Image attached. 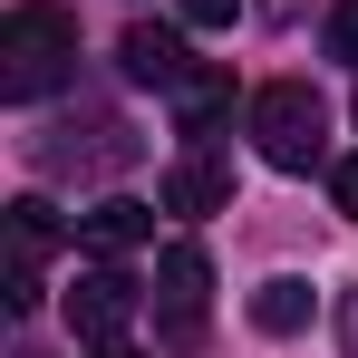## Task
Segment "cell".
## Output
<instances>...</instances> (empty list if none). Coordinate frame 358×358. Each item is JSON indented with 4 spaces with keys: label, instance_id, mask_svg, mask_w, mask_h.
<instances>
[{
    "label": "cell",
    "instance_id": "obj_1",
    "mask_svg": "<svg viewBox=\"0 0 358 358\" xmlns=\"http://www.w3.org/2000/svg\"><path fill=\"white\" fill-rule=\"evenodd\" d=\"M68 78H78V20L59 0H20L0 20V97L10 107H39V97H59Z\"/></svg>",
    "mask_w": 358,
    "mask_h": 358
},
{
    "label": "cell",
    "instance_id": "obj_8",
    "mask_svg": "<svg viewBox=\"0 0 358 358\" xmlns=\"http://www.w3.org/2000/svg\"><path fill=\"white\" fill-rule=\"evenodd\" d=\"M223 203H233V165H223L213 145H184L175 175H165V213H194V223H203V213H223Z\"/></svg>",
    "mask_w": 358,
    "mask_h": 358
},
{
    "label": "cell",
    "instance_id": "obj_4",
    "mask_svg": "<svg viewBox=\"0 0 358 358\" xmlns=\"http://www.w3.org/2000/svg\"><path fill=\"white\" fill-rule=\"evenodd\" d=\"M126 320H136V281H126L117 262H97V271H78V291H68V329L87 339V349H117Z\"/></svg>",
    "mask_w": 358,
    "mask_h": 358
},
{
    "label": "cell",
    "instance_id": "obj_12",
    "mask_svg": "<svg viewBox=\"0 0 358 358\" xmlns=\"http://www.w3.org/2000/svg\"><path fill=\"white\" fill-rule=\"evenodd\" d=\"M175 20H184V29H233L242 0H175Z\"/></svg>",
    "mask_w": 358,
    "mask_h": 358
},
{
    "label": "cell",
    "instance_id": "obj_16",
    "mask_svg": "<svg viewBox=\"0 0 358 358\" xmlns=\"http://www.w3.org/2000/svg\"><path fill=\"white\" fill-rule=\"evenodd\" d=\"M252 10H262L271 29H291V20H300V0H252Z\"/></svg>",
    "mask_w": 358,
    "mask_h": 358
},
{
    "label": "cell",
    "instance_id": "obj_10",
    "mask_svg": "<svg viewBox=\"0 0 358 358\" xmlns=\"http://www.w3.org/2000/svg\"><path fill=\"white\" fill-rule=\"evenodd\" d=\"M145 233H155V213H145L136 194H107V203H87V213H78V242H87V252H107V262L136 252Z\"/></svg>",
    "mask_w": 358,
    "mask_h": 358
},
{
    "label": "cell",
    "instance_id": "obj_7",
    "mask_svg": "<svg viewBox=\"0 0 358 358\" xmlns=\"http://www.w3.org/2000/svg\"><path fill=\"white\" fill-rule=\"evenodd\" d=\"M117 68L136 78V87H165V97H175L194 59H184V29H165V20H136V29L117 39Z\"/></svg>",
    "mask_w": 358,
    "mask_h": 358
},
{
    "label": "cell",
    "instance_id": "obj_13",
    "mask_svg": "<svg viewBox=\"0 0 358 358\" xmlns=\"http://www.w3.org/2000/svg\"><path fill=\"white\" fill-rule=\"evenodd\" d=\"M329 59L358 68V0H339V10H329Z\"/></svg>",
    "mask_w": 358,
    "mask_h": 358
},
{
    "label": "cell",
    "instance_id": "obj_14",
    "mask_svg": "<svg viewBox=\"0 0 358 358\" xmlns=\"http://www.w3.org/2000/svg\"><path fill=\"white\" fill-rule=\"evenodd\" d=\"M339 349H349V358H358V291H349V300H339Z\"/></svg>",
    "mask_w": 358,
    "mask_h": 358
},
{
    "label": "cell",
    "instance_id": "obj_6",
    "mask_svg": "<svg viewBox=\"0 0 358 358\" xmlns=\"http://www.w3.org/2000/svg\"><path fill=\"white\" fill-rule=\"evenodd\" d=\"M126 155H136V136H126L117 117H87V145H78V126H59V136H39V145H29V165H39V175H78V165L97 175V165H126Z\"/></svg>",
    "mask_w": 358,
    "mask_h": 358
},
{
    "label": "cell",
    "instance_id": "obj_3",
    "mask_svg": "<svg viewBox=\"0 0 358 358\" xmlns=\"http://www.w3.org/2000/svg\"><path fill=\"white\" fill-rule=\"evenodd\" d=\"M203 300H213V262H203V242H165V252H155L165 349H203Z\"/></svg>",
    "mask_w": 358,
    "mask_h": 358
},
{
    "label": "cell",
    "instance_id": "obj_2",
    "mask_svg": "<svg viewBox=\"0 0 358 358\" xmlns=\"http://www.w3.org/2000/svg\"><path fill=\"white\" fill-rule=\"evenodd\" d=\"M252 145H262V165L310 175V165L329 155V107H320L300 78H271V87L252 97Z\"/></svg>",
    "mask_w": 358,
    "mask_h": 358
},
{
    "label": "cell",
    "instance_id": "obj_9",
    "mask_svg": "<svg viewBox=\"0 0 358 358\" xmlns=\"http://www.w3.org/2000/svg\"><path fill=\"white\" fill-rule=\"evenodd\" d=\"M233 117V68L223 59H194L175 87V136H213V126Z\"/></svg>",
    "mask_w": 358,
    "mask_h": 358
},
{
    "label": "cell",
    "instance_id": "obj_15",
    "mask_svg": "<svg viewBox=\"0 0 358 358\" xmlns=\"http://www.w3.org/2000/svg\"><path fill=\"white\" fill-rule=\"evenodd\" d=\"M339 213H349V223H358V155H349V165H339Z\"/></svg>",
    "mask_w": 358,
    "mask_h": 358
},
{
    "label": "cell",
    "instance_id": "obj_11",
    "mask_svg": "<svg viewBox=\"0 0 358 358\" xmlns=\"http://www.w3.org/2000/svg\"><path fill=\"white\" fill-rule=\"evenodd\" d=\"M300 320H310V281H262V291H252V329L291 339Z\"/></svg>",
    "mask_w": 358,
    "mask_h": 358
},
{
    "label": "cell",
    "instance_id": "obj_5",
    "mask_svg": "<svg viewBox=\"0 0 358 358\" xmlns=\"http://www.w3.org/2000/svg\"><path fill=\"white\" fill-rule=\"evenodd\" d=\"M59 252V213L39 194L10 203V310H39V262Z\"/></svg>",
    "mask_w": 358,
    "mask_h": 358
}]
</instances>
